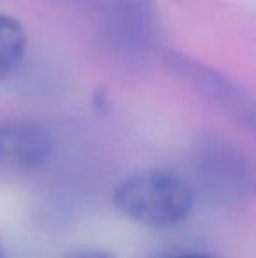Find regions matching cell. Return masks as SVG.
I'll return each mask as SVG.
<instances>
[{
	"instance_id": "3",
	"label": "cell",
	"mask_w": 256,
	"mask_h": 258,
	"mask_svg": "<svg viewBox=\"0 0 256 258\" xmlns=\"http://www.w3.org/2000/svg\"><path fill=\"white\" fill-rule=\"evenodd\" d=\"M168 63L183 79L190 81L202 95L207 97L219 109L235 119L239 125L246 126L256 134V97L242 86L235 85L232 79L219 72L205 67L200 61L190 60L183 54H168Z\"/></svg>"
},
{
	"instance_id": "7",
	"label": "cell",
	"mask_w": 256,
	"mask_h": 258,
	"mask_svg": "<svg viewBox=\"0 0 256 258\" xmlns=\"http://www.w3.org/2000/svg\"><path fill=\"white\" fill-rule=\"evenodd\" d=\"M154 258H218L211 253H202V251H176V253H163Z\"/></svg>"
},
{
	"instance_id": "8",
	"label": "cell",
	"mask_w": 256,
	"mask_h": 258,
	"mask_svg": "<svg viewBox=\"0 0 256 258\" xmlns=\"http://www.w3.org/2000/svg\"><path fill=\"white\" fill-rule=\"evenodd\" d=\"M0 258H7L6 251H4V248H2V244H0Z\"/></svg>"
},
{
	"instance_id": "2",
	"label": "cell",
	"mask_w": 256,
	"mask_h": 258,
	"mask_svg": "<svg viewBox=\"0 0 256 258\" xmlns=\"http://www.w3.org/2000/svg\"><path fill=\"white\" fill-rule=\"evenodd\" d=\"M55 153V137L44 123L30 118L0 119V169L28 176L42 170Z\"/></svg>"
},
{
	"instance_id": "6",
	"label": "cell",
	"mask_w": 256,
	"mask_h": 258,
	"mask_svg": "<svg viewBox=\"0 0 256 258\" xmlns=\"http://www.w3.org/2000/svg\"><path fill=\"white\" fill-rule=\"evenodd\" d=\"M60 258H116V256L102 248H77V249H70V251L65 253Z\"/></svg>"
},
{
	"instance_id": "4",
	"label": "cell",
	"mask_w": 256,
	"mask_h": 258,
	"mask_svg": "<svg viewBox=\"0 0 256 258\" xmlns=\"http://www.w3.org/2000/svg\"><path fill=\"white\" fill-rule=\"evenodd\" d=\"M197 181L204 194L219 204L239 201L249 181L244 156L225 141L209 139L197 153Z\"/></svg>"
},
{
	"instance_id": "5",
	"label": "cell",
	"mask_w": 256,
	"mask_h": 258,
	"mask_svg": "<svg viewBox=\"0 0 256 258\" xmlns=\"http://www.w3.org/2000/svg\"><path fill=\"white\" fill-rule=\"evenodd\" d=\"M27 53V32L20 20L0 14V79L16 71Z\"/></svg>"
},
{
	"instance_id": "1",
	"label": "cell",
	"mask_w": 256,
	"mask_h": 258,
	"mask_svg": "<svg viewBox=\"0 0 256 258\" xmlns=\"http://www.w3.org/2000/svg\"><path fill=\"white\" fill-rule=\"evenodd\" d=\"M113 204L123 216L144 227L176 228L192 214L195 188L172 170L146 169L114 186Z\"/></svg>"
}]
</instances>
